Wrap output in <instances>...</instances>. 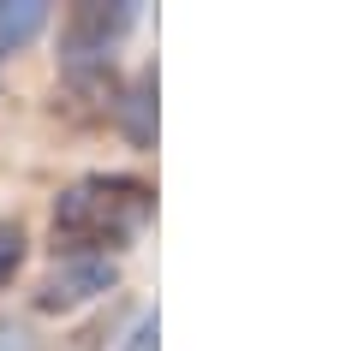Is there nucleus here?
<instances>
[{
	"label": "nucleus",
	"mask_w": 358,
	"mask_h": 351,
	"mask_svg": "<svg viewBox=\"0 0 358 351\" xmlns=\"http://www.w3.org/2000/svg\"><path fill=\"white\" fill-rule=\"evenodd\" d=\"M155 214V191L126 173H96L84 185L60 191L54 202V251L66 256H108L126 251Z\"/></svg>",
	"instance_id": "obj_1"
},
{
	"label": "nucleus",
	"mask_w": 358,
	"mask_h": 351,
	"mask_svg": "<svg viewBox=\"0 0 358 351\" xmlns=\"http://www.w3.org/2000/svg\"><path fill=\"white\" fill-rule=\"evenodd\" d=\"M138 24V0H84V6H72V18H66V77L72 72H108V60H114V42L126 36V30Z\"/></svg>",
	"instance_id": "obj_2"
},
{
	"label": "nucleus",
	"mask_w": 358,
	"mask_h": 351,
	"mask_svg": "<svg viewBox=\"0 0 358 351\" xmlns=\"http://www.w3.org/2000/svg\"><path fill=\"white\" fill-rule=\"evenodd\" d=\"M114 280H120L114 256H60V262H54V274L36 286V310H48V315L78 310V304L114 292Z\"/></svg>",
	"instance_id": "obj_3"
},
{
	"label": "nucleus",
	"mask_w": 358,
	"mask_h": 351,
	"mask_svg": "<svg viewBox=\"0 0 358 351\" xmlns=\"http://www.w3.org/2000/svg\"><path fill=\"white\" fill-rule=\"evenodd\" d=\"M42 30H48V6L42 0H0V60L24 54Z\"/></svg>",
	"instance_id": "obj_4"
},
{
	"label": "nucleus",
	"mask_w": 358,
	"mask_h": 351,
	"mask_svg": "<svg viewBox=\"0 0 358 351\" xmlns=\"http://www.w3.org/2000/svg\"><path fill=\"white\" fill-rule=\"evenodd\" d=\"M114 113H120V126H126V137L138 149L155 143V72H143L126 96H114Z\"/></svg>",
	"instance_id": "obj_5"
},
{
	"label": "nucleus",
	"mask_w": 358,
	"mask_h": 351,
	"mask_svg": "<svg viewBox=\"0 0 358 351\" xmlns=\"http://www.w3.org/2000/svg\"><path fill=\"white\" fill-rule=\"evenodd\" d=\"M24 251H30L24 226H18V221H0V286H13V274L24 268Z\"/></svg>",
	"instance_id": "obj_6"
},
{
	"label": "nucleus",
	"mask_w": 358,
	"mask_h": 351,
	"mask_svg": "<svg viewBox=\"0 0 358 351\" xmlns=\"http://www.w3.org/2000/svg\"><path fill=\"white\" fill-rule=\"evenodd\" d=\"M120 351H162V315H138V322H131V334L120 339Z\"/></svg>",
	"instance_id": "obj_7"
},
{
	"label": "nucleus",
	"mask_w": 358,
	"mask_h": 351,
	"mask_svg": "<svg viewBox=\"0 0 358 351\" xmlns=\"http://www.w3.org/2000/svg\"><path fill=\"white\" fill-rule=\"evenodd\" d=\"M0 351H36V334L24 322H0Z\"/></svg>",
	"instance_id": "obj_8"
}]
</instances>
